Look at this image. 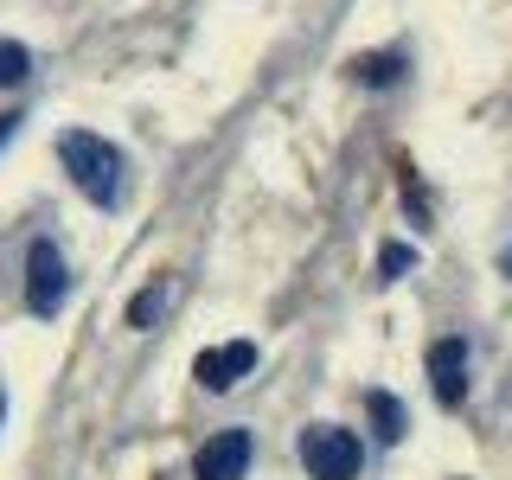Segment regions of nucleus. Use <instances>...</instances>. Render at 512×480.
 Returning <instances> with one entry per match:
<instances>
[{"label": "nucleus", "mask_w": 512, "mask_h": 480, "mask_svg": "<svg viewBox=\"0 0 512 480\" xmlns=\"http://www.w3.org/2000/svg\"><path fill=\"white\" fill-rule=\"evenodd\" d=\"M256 372V340H224V346H205L199 359H192V378L205 384V391H237Z\"/></svg>", "instance_id": "39448f33"}, {"label": "nucleus", "mask_w": 512, "mask_h": 480, "mask_svg": "<svg viewBox=\"0 0 512 480\" xmlns=\"http://www.w3.org/2000/svg\"><path fill=\"white\" fill-rule=\"evenodd\" d=\"M295 448H301V468H308L314 480H359V468H365L359 436L340 429V423H308Z\"/></svg>", "instance_id": "f03ea898"}, {"label": "nucleus", "mask_w": 512, "mask_h": 480, "mask_svg": "<svg viewBox=\"0 0 512 480\" xmlns=\"http://www.w3.org/2000/svg\"><path fill=\"white\" fill-rule=\"evenodd\" d=\"M429 391L442 410H455L468 397V340H436L429 346Z\"/></svg>", "instance_id": "423d86ee"}, {"label": "nucleus", "mask_w": 512, "mask_h": 480, "mask_svg": "<svg viewBox=\"0 0 512 480\" xmlns=\"http://www.w3.org/2000/svg\"><path fill=\"white\" fill-rule=\"evenodd\" d=\"M365 410H372V423H378V436H384V442H404L410 416H404V404H397L391 391H365Z\"/></svg>", "instance_id": "6e6552de"}, {"label": "nucleus", "mask_w": 512, "mask_h": 480, "mask_svg": "<svg viewBox=\"0 0 512 480\" xmlns=\"http://www.w3.org/2000/svg\"><path fill=\"white\" fill-rule=\"evenodd\" d=\"M410 269H416V250H410V244H384V250H378V276H384V282L410 276Z\"/></svg>", "instance_id": "9b49d317"}, {"label": "nucleus", "mask_w": 512, "mask_h": 480, "mask_svg": "<svg viewBox=\"0 0 512 480\" xmlns=\"http://www.w3.org/2000/svg\"><path fill=\"white\" fill-rule=\"evenodd\" d=\"M0 416H7V397H0Z\"/></svg>", "instance_id": "4468645a"}, {"label": "nucleus", "mask_w": 512, "mask_h": 480, "mask_svg": "<svg viewBox=\"0 0 512 480\" xmlns=\"http://www.w3.org/2000/svg\"><path fill=\"white\" fill-rule=\"evenodd\" d=\"M26 71H32V52H26V45L20 39H0V84H26Z\"/></svg>", "instance_id": "1a4fd4ad"}, {"label": "nucleus", "mask_w": 512, "mask_h": 480, "mask_svg": "<svg viewBox=\"0 0 512 480\" xmlns=\"http://www.w3.org/2000/svg\"><path fill=\"white\" fill-rule=\"evenodd\" d=\"M20 122H26V116H0V148H7V141L20 135Z\"/></svg>", "instance_id": "f8f14e48"}, {"label": "nucleus", "mask_w": 512, "mask_h": 480, "mask_svg": "<svg viewBox=\"0 0 512 480\" xmlns=\"http://www.w3.org/2000/svg\"><path fill=\"white\" fill-rule=\"evenodd\" d=\"M58 160L64 173H71V186L84 192L90 205H122V154L109 148L103 135H90V128H71V135H58Z\"/></svg>", "instance_id": "f257e3e1"}, {"label": "nucleus", "mask_w": 512, "mask_h": 480, "mask_svg": "<svg viewBox=\"0 0 512 480\" xmlns=\"http://www.w3.org/2000/svg\"><path fill=\"white\" fill-rule=\"evenodd\" d=\"M352 77H359L365 90H391L397 77H404V52H365V58H352Z\"/></svg>", "instance_id": "0eeeda50"}, {"label": "nucleus", "mask_w": 512, "mask_h": 480, "mask_svg": "<svg viewBox=\"0 0 512 480\" xmlns=\"http://www.w3.org/2000/svg\"><path fill=\"white\" fill-rule=\"evenodd\" d=\"M160 308H167V288H141V295L128 301V327H154Z\"/></svg>", "instance_id": "9d476101"}, {"label": "nucleus", "mask_w": 512, "mask_h": 480, "mask_svg": "<svg viewBox=\"0 0 512 480\" xmlns=\"http://www.w3.org/2000/svg\"><path fill=\"white\" fill-rule=\"evenodd\" d=\"M500 276H512V237H506V250H500Z\"/></svg>", "instance_id": "ddd939ff"}, {"label": "nucleus", "mask_w": 512, "mask_h": 480, "mask_svg": "<svg viewBox=\"0 0 512 480\" xmlns=\"http://www.w3.org/2000/svg\"><path fill=\"white\" fill-rule=\"evenodd\" d=\"M250 429H218V436H205V448L192 455V480H244L250 474Z\"/></svg>", "instance_id": "20e7f679"}, {"label": "nucleus", "mask_w": 512, "mask_h": 480, "mask_svg": "<svg viewBox=\"0 0 512 480\" xmlns=\"http://www.w3.org/2000/svg\"><path fill=\"white\" fill-rule=\"evenodd\" d=\"M64 295H71V276H64L58 244L52 237H32V250H26V314L52 320L64 308Z\"/></svg>", "instance_id": "7ed1b4c3"}]
</instances>
